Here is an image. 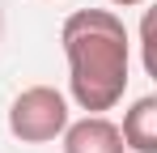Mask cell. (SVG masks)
I'll list each match as a JSON object with an SVG mask.
<instances>
[{
	"mask_svg": "<svg viewBox=\"0 0 157 153\" xmlns=\"http://www.w3.org/2000/svg\"><path fill=\"white\" fill-rule=\"evenodd\" d=\"M59 43L72 102L89 115L115 111L132 81V38L123 17L110 9H77L59 26Z\"/></svg>",
	"mask_w": 157,
	"mask_h": 153,
	"instance_id": "1",
	"label": "cell"
},
{
	"mask_svg": "<svg viewBox=\"0 0 157 153\" xmlns=\"http://www.w3.org/2000/svg\"><path fill=\"white\" fill-rule=\"evenodd\" d=\"M68 124H72L68 119V98L55 85H30L9 106V132L21 145H47L55 136H64Z\"/></svg>",
	"mask_w": 157,
	"mask_h": 153,
	"instance_id": "2",
	"label": "cell"
},
{
	"mask_svg": "<svg viewBox=\"0 0 157 153\" xmlns=\"http://www.w3.org/2000/svg\"><path fill=\"white\" fill-rule=\"evenodd\" d=\"M64 153H128V149H123L119 124H110L106 115H85L64 128Z\"/></svg>",
	"mask_w": 157,
	"mask_h": 153,
	"instance_id": "3",
	"label": "cell"
},
{
	"mask_svg": "<svg viewBox=\"0 0 157 153\" xmlns=\"http://www.w3.org/2000/svg\"><path fill=\"white\" fill-rule=\"evenodd\" d=\"M119 136L128 153H157V94H144L123 111Z\"/></svg>",
	"mask_w": 157,
	"mask_h": 153,
	"instance_id": "4",
	"label": "cell"
},
{
	"mask_svg": "<svg viewBox=\"0 0 157 153\" xmlns=\"http://www.w3.org/2000/svg\"><path fill=\"white\" fill-rule=\"evenodd\" d=\"M115 9H136V4H149V0H110Z\"/></svg>",
	"mask_w": 157,
	"mask_h": 153,
	"instance_id": "5",
	"label": "cell"
}]
</instances>
